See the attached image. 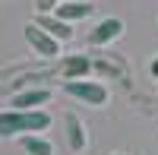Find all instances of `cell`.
<instances>
[{
    "mask_svg": "<svg viewBox=\"0 0 158 155\" xmlns=\"http://www.w3.org/2000/svg\"><path fill=\"white\" fill-rule=\"evenodd\" d=\"M51 127V114L44 108H35V111H16L10 108L0 114V139H10V136H29V133H41Z\"/></svg>",
    "mask_w": 158,
    "mask_h": 155,
    "instance_id": "1",
    "label": "cell"
},
{
    "mask_svg": "<svg viewBox=\"0 0 158 155\" xmlns=\"http://www.w3.org/2000/svg\"><path fill=\"white\" fill-rule=\"evenodd\" d=\"M63 92L79 98L82 105H92V108L108 105V89H104L101 82H92V79H67L63 82Z\"/></svg>",
    "mask_w": 158,
    "mask_h": 155,
    "instance_id": "2",
    "label": "cell"
},
{
    "mask_svg": "<svg viewBox=\"0 0 158 155\" xmlns=\"http://www.w3.org/2000/svg\"><path fill=\"white\" fill-rule=\"evenodd\" d=\"M25 41L32 44V51H35L38 57H48V60H54V57L60 54V41H57L54 35H48L44 29H38L35 22H29V25H25Z\"/></svg>",
    "mask_w": 158,
    "mask_h": 155,
    "instance_id": "3",
    "label": "cell"
},
{
    "mask_svg": "<svg viewBox=\"0 0 158 155\" xmlns=\"http://www.w3.org/2000/svg\"><path fill=\"white\" fill-rule=\"evenodd\" d=\"M123 35V19H117V16H108V19H101L95 29L89 32V44H95V48H104V44H111L117 41V38Z\"/></svg>",
    "mask_w": 158,
    "mask_h": 155,
    "instance_id": "4",
    "label": "cell"
},
{
    "mask_svg": "<svg viewBox=\"0 0 158 155\" xmlns=\"http://www.w3.org/2000/svg\"><path fill=\"white\" fill-rule=\"evenodd\" d=\"M35 25H38V29H44L48 35H54L60 44L73 38V25H70V22H63L57 13H38V16H35Z\"/></svg>",
    "mask_w": 158,
    "mask_h": 155,
    "instance_id": "5",
    "label": "cell"
},
{
    "mask_svg": "<svg viewBox=\"0 0 158 155\" xmlns=\"http://www.w3.org/2000/svg\"><path fill=\"white\" fill-rule=\"evenodd\" d=\"M54 13H57V16H60L63 22H70V25H73V22H82V19H89L92 13H95V6H92L89 0H67V3H60Z\"/></svg>",
    "mask_w": 158,
    "mask_h": 155,
    "instance_id": "6",
    "label": "cell"
},
{
    "mask_svg": "<svg viewBox=\"0 0 158 155\" xmlns=\"http://www.w3.org/2000/svg\"><path fill=\"white\" fill-rule=\"evenodd\" d=\"M60 73H63V79H85L92 73V60L85 54H67L60 60Z\"/></svg>",
    "mask_w": 158,
    "mask_h": 155,
    "instance_id": "7",
    "label": "cell"
},
{
    "mask_svg": "<svg viewBox=\"0 0 158 155\" xmlns=\"http://www.w3.org/2000/svg\"><path fill=\"white\" fill-rule=\"evenodd\" d=\"M48 101H51V92H48V89H25V92L13 95L10 105L16 108V111H35V108L48 105Z\"/></svg>",
    "mask_w": 158,
    "mask_h": 155,
    "instance_id": "8",
    "label": "cell"
},
{
    "mask_svg": "<svg viewBox=\"0 0 158 155\" xmlns=\"http://www.w3.org/2000/svg\"><path fill=\"white\" fill-rule=\"evenodd\" d=\"M63 124H67V143H70V149L73 152H82L85 149V127H82V120L76 117V114H67L63 117Z\"/></svg>",
    "mask_w": 158,
    "mask_h": 155,
    "instance_id": "9",
    "label": "cell"
},
{
    "mask_svg": "<svg viewBox=\"0 0 158 155\" xmlns=\"http://www.w3.org/2000/svg\"><path fill=\"white\" fill-rule=\"evenodd\" d=\"M19 143L25 149V155H54V146L48 143L41 133H29V136H19Z\"/></svg>",
    "mask_w": 158,
    "mask_h": 155,
    "instance_id": "10",
    "label": "cell"
},
{
    "mask_svg": "<svg viewBox=\"0 0 158 155\" xmlns=\"http://www.w3.org/2000/svg\"><path fill=\"white\" fill-rule=\"evenodd\" d=\"M63 3V0H35V6H38V13H54L57 6Z\"/></svg>",
    "mask_w": 158,
    "mask_h": 155,
    "instance_id": "11",
    "label": "cell"
},
{
    "mask_svg": "<svg viewBox=\"0 0 158 155\" xmlns=\"http://www.w3.org/2000/svg\"><path fill=\"white\" fill-rule=\"evenodd\" d=\"M149 70H152V76H155V79H158V57L152 60V67H149Z\"/></svg>",
    "mask_w": 158,
    "mask_h": 155,
    "instance_id": "12",
    "label": "cell"
}]
</instances>
